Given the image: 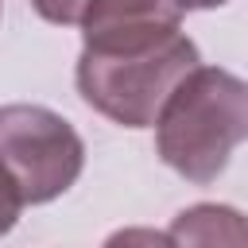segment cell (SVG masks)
I'll use <instances>...</instances> for the list:
<instances>
[{
    "label": "cell",
    "mask_w": 248,
    "mask_h": 248,
    "mask_svg": "<svg viewBox=\"0 0 248 248\" xmlns=\"http://www.w3.org/2000/svg\"><path fill=\"white\" fill-rule=\"evenodd\" d=\"M167 232L178 248H248V217L225 202L186 205Z\"/></svg>",
    "instance_id": "5b68a950"
},
{
    "label": "cell",
    "mask_w": 248,
    "mask_h": 248,
    "mask_svg": "<svg viewBox=\"0 0 248 248\" xmlns=\"http://www.w3.org/2000/svg\"><path fill=\"white\" fill-rule=\"evenodd\" d=\"M221 4H229V0H182L186 12H209V8H221Z\"/></svg>",
    "instance_id": "9c48e42d"
},
{
    "label": "cell",
    "mask_w": 248,
    "mask_h": 248,
    "mask_svg": "<svg viewBox=\"0 0 248 248\" xmlns=\"http://www.w3.org/2000/svg\"><path fill=\"white\" fill-rule=\"evenodd\" d=\"M31 8L46 19V23H58V27H78L89 0H31Z\"/></svg>",
    "instance_id": "52a82bcc"
},
{
    "label": "cell",
    "mask_w": 248,
    "mask_h": 248,
    "mask_svg": "<svg viewBox=\"0 0 248 248\" xmlns=\"http://www.w3.org/2000/svg\"><path fill=\"white\" fill-rule=\"evenodd\" d=\"M248 140V81L221 70H190L155 120V155L194 186L217 182L236 143Z\"/></svg>",
    "instance_id": "7a4b0ae2"
},
{
    "label": "cell",
    "mask_w": 248,
    "mask_h": 248,
    "mask_svg": "<svg viewBox=\"0 0 248 248\" xmlns=\"http://www.w3.org/2000/svg\"><path fill=\"white\" fill-rule=\"evenodd\" d=\"M202 66L198 43L182 27L85 39L74 81L81 101L120 128H155L174 85Z\"/></svg>",
    "instance_id": "6da1fadb"
},
{
    "label": "cell",
    "mask_w": 248,
    "mask_h": 248,
    "mask_svg": "<svg viewBox=\"0 0 248 248\" xmlns=\"http://www.w3.org/2000/svg\"><path fill=\"white\" fill-rule=\"evenodd\" d=\"M182 0H89L81 16V43L108 39V35H136V31H163L182 27Z\"/></svg>",
    "instance_id": "277c9868"
},
{
    "label": "cell",
    "mask_w": 248,
    "mask_h": 248,
    "mask_svg": "<svg viewBox=\"0 0 248 248\" xmlns=\"http://www.w3.org/2000/svg\"><path fill=\"white\" fill-rule=\"evenodd\" d=\"M85 170L78 128L46 105H0V178L23 205L62 198Z\"/></svg>",
    "instance_id": "3957f363"
},
{
    "label": "cell",
    "mask_w": 248,
    "mask_h": 248,
    "mask_svg": "<svg viewBox=\"0 0 248 248\" xmlns=\"http://www.w3.org/2000/svg\"><path fill=\"white\" fill-rule=\"evenodd\" d=\"M101 248H178V244L170 240V232H159L147 225H128V229L108 232Z\"/></svg>",
    "instance_id": "8992f818"
},
{
    "label": "cell",
    "mask_w": 248,
    "mask_h": 248,
    "mask_svg": "<svg viewBox=\"0 0 248 248\" xmlns=\"http://www.w3.org/2000/svg\"><path fill=\"white\" fill-rule=\"evenodd\" d=\"M19 209H23V202H19V198H16V190L0 178V236H8V232L16 229Z\"/></svg>",
    "instance_id": "ba28073f"
}]
</instances>
